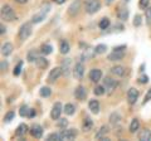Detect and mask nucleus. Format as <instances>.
<instances>
[{
  "mask_svg": "<svg viewBox=\"0 0 151 141\" xmlns=\"http://www.w3.org/2000/svg\"><path fill=\"white\" fill-rule=\"evenodd\" d=\"M151 100V88L147 91V93H146V96H145V100H144V103H146V102H149Z\"/></svg>",
  "mask_w": 151,
  "mask_h": 141,
  "instance_id": "45",
  "label": "nucleus"
},
{
  "mask_svg": "<svg viewBox=\"0 0 151 141\" xmlns=\"http://www.w3.org/2000/svg\"><path fill=\"white\" fill-rule=\"evenodd\" d=\"M119 19H121V20H127V18H129V10L127 9H125V8H121L120 10H119Z\"/></svg>",
  "mask_w": 151,
  "mask_h": 141,
  "instance_id": "29",
  "label": "nucleus"
},
{
  "mask_svg": "<svg viewBox=\"0 0 151 141\" xmlns=\"http://www.w3.org/2000/svg\"><path fill=\"white\" fill-rule=\"evenodd\" d=\"M120 120H121V116H120V114H116V112H113L110 117V121L112 125H117L120 122Z\"/></svg>",
  "mask_w": 151,
  "mask_h": 141,
  "instance_id": "32",
  "label": "nucleus"
},
{
  "mask_svg": "<svg viewBox=\"0 0 151 141\" xmlns=\"http://www.w3.org/2000/svg\"><path fill=\"white\" fill-rule=\"evenodd\" d=\"M53 1L55 4H63V3H65V0H53Z\"/></svg>",
  "mask_w": 151,
  "mask_h": 141,
  "instance_id": "50",
  "label": "nucleus"
},
{
  "mask_svg": "<svg viewBox=\"0 0 151 141\" xmlns=\"http://www.w3.org/2000/svg\"><path fill=\"white\" fill-rule=\"evenodd\" d=\"M60 74H62V68H60V67H55V68H53V69L50 70L49 76H48V82H49V83L55 82L57 79L60 77Z\"/></svg>",
  "mask_w": 151,
  "mask_h": 141,
  "instance_id": "9",
  "label": "nucleus"
},
{
  "mask_svg": "<svg viewBox=\"0 0 151 141\" xmlns=\"http://www.w3.org/2000/svg\"><path fill=\"white\" fill-rule=\"evenodd\" d=\"M108 126H101V129L98 130V132L96 134V139L97 140H103L106 139V135L108 134Z\"/></svg>",
  "mask_w": 151,
  "mask_h": 141,
  "instance_id": "17",
  "label": "nucleus"
},
{
  "mask_svg": "<svg viewBox=\"0 0 151 141\" xmlns=\"http://www.w3.org/2000/svg\"><path fill=\"white\" fill-rule=\"evenodd\" d=\"M76 137H77V131H76L74 129H69V130H64L60 132V140H74Z\"/></svg>",
  "mask_w": 151,
  "mask_h": 141,
  "instance_id": "5",
  "label": "nucleus"
},
{
  "mask_svg": "<svg viewBox=\"0 0 151 141\" xmlns=\"http://www.w3.org/2000/svg\"><path fill=\"white\" fill-rule=\"evenodd\" d=\"M141 23H142L141 15H135V18H134V25H135V27H140Z\"/></svg>",
  "mask_w": 151,
  "mask_h": 141,
  "instance_id": "43",
  "label": "nucleus"
},
{
  "mask_svg": "<svg viewBox=\"0 0 151 141\" xmlns=\"http://www.w3.org/2000/svg\"><path fill=\"white\" fill-rule=\"evenodd\" d=\"M105 3H106V5H111L113 3V0H105Z\"/></svg>",
  "mask_w": 151,
  "mask_h": 141,
  "instance_id": "52",
  "label": "nucleus"
},
{
  "mask_svg": "<svg viewBox=\"0 0 151 141\" xmlns=\"http://www.w3.org/2000/svg\"><path fill=\"white\" fill-rule=\"evenodd\" d=\"M149 4H150V0H140L139 6H140V9H144V10H146V9L149 8Z\"/></svg>",
  "mask_w": 151,
  "mask_h": 141,
  "instance_id": "41",
  "label": "nucleus"
},
{
  "mask_svg": "<svg viewBox=\"0 0 151 141\" xmlns=\"http://www.w3.org/2000/svg\"><path fill=\"white\" fill-rule=\"evenodd\" d=\"M29 107L28 106H22L20 110H19V115H20L22 117H28V115H29Z\"/></svg>",
  "mask_w": 151,
  "mask_h": 141,
  "instance_id": "34",
  "label": "nucleus"
},
{
  "mask_svg": "<svg viewBox=\"0 0 151 141\" xmlns=\"http://www.w3.org/2000/svg\"><path fill=\"white\" fill-rule=\"evenodd\" d=\"M139 127H140V122H139V120H137V119H134V120L131 121V125H130V132H131V134L136 132V131L139 130Z\"/></svg>",
  "mask_w": 151,
  "mask_h": 141,
  "instance_id": "28",
  "label": "nucleus"
},
{
  "mask_svg": "<svg viewBox=\"0 0 151 141\" xmlns=\"http://www.w3.org/2000/svg\"><path fill=\"white\" fill-rule=\"evenodd\" d=\"M29 131H30V135L33 136V137H35V139H40L42 135H43V129H42V126L37 125V124L33 125Z\"/></svg>",
  "mask_w": 151,
  "mask_h": 141,
  "instance_id": "12",
  "label": "nucleus"
},
{
  "mask_svg": "<svg viewBox=\"0 0 151 141\" xmlns=\"http://www.w3.org/2000/svg\"><path fill=\"white\" fill-rule=\"evenodd\" d=\"M150 139H151V132H150V130H147V129L142 130L140 132V135H139V140H141V141H149Z\"/></svg>",
  "mask_w": 151,
  "mask_h": 141,
  "instance_id": "25",
  "label": "nucleus"
},
{
  "mask_svg": "<svg viewBox=\"0 0 151 141\" xmlns=\"http://www.w3.org/2000/svg\"><path fill=\"white\" fill-rule=\"evenodd\" d=\"M83 74H84V67H83V63H77L73 68V76L77 78V79H82L83 78Z\"/></svg>",
  "mask_w": 151,
  "mask_h": 141,
  "instance_id": "11",
  "label": "nucleus"
},
{
  "mask_svg": "<svg viewBox=\"0 0 151 141\" xmlns=\"http://www.w3.org/2000/svg\"><path fill=\"white\" fill-rule=\"evenodd\" d=\"M79 8H81V3H79V0H74V1L70 4L69 8H68V14L69 15L74 17L76 14L79 12Z\"/></svg>",
  "mask_w": 151,
  "mask_h": 141,
  "instance_id": "14",
  "label": "nucleus"
},
{
  "mask_svg": "<svg viewBox=\"0 0 151 141\" xmlns=\"http://www.w3.org/2000/svg\"><path fill=\"white\" fill-rule=\"evenodd\" d=\"M88 107H89V110H91V112H93V114H98V112H100V102H98L97 100L89 101Z\"/></svg>",
  "mask_w": 151,
  "mask_h": 141,
  "instance_id": "18",
  "label": "nucleus"
},
{
  "mask_svg": "<svg viewBox=\"0 0 151 141\" xmlns=\"http://www.w3.org/2000/svg\"><path fill=\"white\" fill-rule=\"evenodd\" d=\"M6 67H8V63L3 60V62H1V69H3V70H4V69H6Z\"/></svg>",
  "mask_w": 151,
  "mask_h": 141,
  "instance_id": "48",
  "label": "nucleus"
},
{
  "mask_svg": "<svg viewBox=\"0 0 151 141\" xmlns=\"http://www.w3.org/2000/svg\"><path fill=\"white\" fill-rule=\"evenodd\" d=\"M35 64H37L38 68L44 69V68L48 67V60H47L44 57H38V58L35 59Z\"/></svg>",
  "mask_w": 151,
  "mask_h": 141,
  "instance_id": "21",
  "label": "nucleus"
},
{
  "mask_svg": "<svg viewBox=\"0 0 151 141\" xmlns=\"http://www.w3.org/2000/svg\"><path fill=\"white\" fill-rule=\"evenodd\" d=\"M125 49H113L112 53L108 54V60H112V62H115V60H121L122 58L125 57Z\"/></svg>",
  "mask_w": 151,
  "mask_h": 141,
  "instance_id": "6",
  "label": "nucleus"
},
{
  "mask_svg": "<svg viewBox=\"0 0 151 141\" xmlns=\"http://www.w3.org/2000/svg\"><path fill=\"white\" fill-rule=\"evenodd\" d=\"M69 67H70V59L69 58H65L62 63V74L63 76H68L69 74Z\"/></svg>",
  "mask_w": 151,
  "mask_h": 141,
  "instance_id": "20",
  "label": "nucleus"
},
{
  "mask_svg": "<svg viewBox=\"0 0 151 141\" xmlns=\"http://www.w3.org/2000/svg\"><path fill=\"white\" fill-rule=\"evenodd\" d=\"M74 96H76V98H77V100H79V101L86 100V96H87L86 88H84L83 86H78V87L74 90Z\"/></svg>",
  "mask_w": 151,
  "mask_h": 141,
  "instance_id": "13",
  "label": "nucleus"
},
{
  "mask_svg": "<svg viewBox=\"0 0 151 141\" xmlns=\"http://www.w3.org/2000/svg\"><path fill=\"white\" fill-rule=\"evenodd\" d=\"M62 111H63V107H62V105H60V102L54 103L53 109H52V111H50V117L53 120H58L60 114H62Z\"/></svg>",
  "mask_w": 151,
  "mask_h": 141,
  "instance_id": "8",
  "label": "nucleus"
},
{
  "mask_svg": "<svg viewBox=\"0 0 151 141\" xmlns=\"http://www.w3.org/2000/svg\"><path fill=\"white\" fill-rule=\"evenodd\" d=\"M110 24H111V22H110V19H108V18H102L101 22L98 23V27H100V29L106 30V29H108Z\"/></svg>",
  "mask_w": 151,
  "mask_h": 141,
  "instance_id": "27",
  "label": "nucleus"
},
{
  "mask_svg": "<svg viewBox=\"0 0 151 141\" xmlns=\"http://www.w3.org/2000/svg\"><path fill=\"white\" fill-rule=\"evenodd\" d=\"M139 82L142 83V84H144V83H147V82H149V77H147V76H141L140 79H139Z\"/></svg>",
  "mask_w": 151,
  "mask_h": 141,
  "instance_id": "46",
  "label": "nucleus"
},
{
  "mask_svg": "<svg viewBox=\"0 0 151 141\" xmlns=\"http://www.w3.org/2000/svg\"><path fill=\"white\" fill-rule=\"evenodd\" d=\"M30 34H32V24L30 23H24L19 29V38L22 40H25L29 38Z\"/></svg>",
  "mask_w": 151,
  "mask_h": 141,
  "instance_id": "4",
  "label": "nucleus"
},
{
  "mask_svg": "<svg viewBox=\"0 0 151 141\" xmlns=\"http://www.w3.org/2000/svg\"><path fill=\"white\" fill-rule=\"evenodd\" d=\"M92 126H93L92 120L89 119V117H86V119L83 120V122H82V130L84 131V132H87V131H89L92 129Z\"/></svg>",
  "mask_w": 151,
  "mask_h": 141,
  "instance_id": "23",
  "label": "nucleus"
},
{
  "mask_svg": "<svg viewBox=\"0 0 151 141\" xmlns=\"http://www.w3.org/2000/svg\"><path fill=\"white\" fill-rule=\"evenodd\" d=\"M139 98V91L136 90V88H130L129 92H127V100H129V103L130 105H134V103H136V101H137Z\"/></svg>",
  "mask_w": 151,
  "mask_h": 141,
  "instance_id": "10",
  "label": "nucleus"
},
{
  "mask_svg": "<svg viewBox=\"0 0 151 141\" xmlns=\"http://www.w3.org/2000/svg\"><path fill=\"white\" fill-rule=\"evenodd\" d=\"M146 23L149 25H151V6L146 9Z\"/></svg>",
  "mask_w": 151,
  "mask_h": 141,
  "instance_id": "42",
  "label": "nucleus"
},
{
  "mask_svg": "<svg viewBox=\"0 0 151 141\" xmlns=\"http://www.w3.org/2000/svg\"><path fill=\"white\" fill-rule=\"evenodd\" d=\"M15 1H17V3H19V4H25V3L28 1V0H15Z\"/></svg>",
  "mask_w": 151,
  "mask_h": 141,
  "instance_id": "51",
  "label": "nucleus"
},
{
  "mask_svg": "<svg viewBox=\"0 0 151 141\" xmlns=\"http://www.w3.org/2000/svg\"><path fill=\"white\" fill-rule=\"evenodd\" d=\"M14 116H15V114H14V111H9L8 114L4 116V122H6V124H9L13 119H14Z\"/></svg>",
  "mask_w": 151,
  "mask_h": 141,
  "instance_id": "38",
  "label": "nucleus"
},
{
  "mask_svg": "<svg viewBox=\"0 0 151 141\" xmlns=\"http://www.w3.org/2000/svg\"><path fill=\"white\" fill-rule=\"evenodd\" d=\"M50 10V4L49 3H44L43 5H42L40 8V10L38 12L37 14H34L32 18V22L33 23H40V22H43L45 19V17H47V14L49 13Z\"/></svg>",
  "mask_w": 151,
  "mask_h": 141,
  "instance_id": "1",
  "label": "nucleus"
},
{
  "mask_svg": "<svg viewBox=\"0 0 151 141\" xmlns=\"http://www.w3.org/2000/svg\"><path fill=\"white\" fill-rule=\"evenodd\" d=\"M63 111L65 112V115H73L74 114V106L72 105V103H67V105L64 106V109H63Z\"/></svg>",
  "mask_w": 151,
  "mask_h": 141,
  "instance_id": "31",
  "label": "nucleus"
},
{
  "mask_svg": "<svg viewBox=\"0 0 151 141\" xmlns=\"http://www.w3.org/2000/svg\"><path fill=\"white\" fill-rule=\"evenodd\" d=\"M22 67H23V62L20 60V62L17 64V67L14 68V70H13V74H14V76H19V74H20V72H22Z\"/></svg>",
  "mask_w": 151,
  "mask_h": 141,
  "instance_id": "39",
  "label": "nucleus"
},
{
  "mask_svg": "<svg viewBox=\"0 0 151 141\" xmlns=\"http://www.w3.org/2000/svg\"><path fill=\"white\" fill-rule=\"evenodd\" d=\"M47 140H48V141H53V140H55V141H60V134H55V132L50 134L48 137H47Z\"/></svg>",
  "mask_w": 151,
  "mask_h": 141,
  "instance_id": "40",
  "label": "nucleus"
},
{
  "mask_svg": "<svg viewBox=\"0 0 151 141\" xmlns=\"http://www.w3.org/2000/svg\"><path fill=\"white\" fill-rule=\"evenodd\" d=\"M116 86H117V82L115 81V79H112L111 77H106L105 79H103V87H105L107 93H111L116 88Z\"/></svg>",
  "mask_w": 151,
  "mask_h": 141,
  "instance_id": "7",
  "label": "nucleus"
},
{
  "mask_svg": "<svg viewBox=\"0 0 151 141\" xmlns=\"http://www.w3.org/2000/svg\"><path fill=\"white\" fill-rule=\"evenodd\" d=\"M37 115V112H35V110H33V109H30L29 110V115H28V117H29V119H33V117H34Z\"/></svg>",
  "mask_w": 151,
  "mask_h": 141,
  "instance_id": "47",
  "label": "nucleus"
},
{
  "mask_svg": "<svg viewBox=\"0 0 151 141\" xmlns=\"http://www.w3.org/2000/svg\"><path fill=\"white\" fill-rule=\"evenodd\" d=\"M125 1H129V0H125Z\"/></svg>",
  "mask_w": 151,
  "mask_h": 141,
  "instance_id": "53",
  "label": "nucleus"
},
{
  "mask_svg": "<svg viewBox=\"0 0 151 141\" xmlns=\"http://www.w3.org/2000/svg\"><path fill=\"white\" fill-rule=\"evenodd\" d=\"M96 50H94V48H88V49H84L83 54H82V60H87V59H91L93 58L94 55H96Z\"/></svg>",
  "mask_w": 151,
  "mask_h": 141,
  "instance_id": "16",
  "label": "nucleus"
},
{
  "mask_svg": "<svg viewBox=\"0 0 151 141\" xmlns=\"http://www.w3.org/2000/svg\"><path fill=\"white\" fill-rule=\"evenodd\" d=\"M111 72L117 77H122L125 74V68L122 65H115V67L111 68Z\"/></svg>",
  "mask_w": 151,
  "mask_h": 141,
  "instance_id": "22",
  "label": "nucleus"
},
{
  "mask_svg": "<svg viewBox=\"0 0 151 141\" xmlns=\"http://www.w3.org/2000/svg\"><path fill=\"white\" fill-rule=\"evenodd\" d=\"M52 50H53V48H52L50 44H43L42 48H40V53L43 55H48V54L52 53Z\"/></svg>",
  "mask_w": 151,
  "mask_h": 141,
  "instance_id": "30",
  "label": "nucleus"
},
{
  "mask_svg": "<svg viewBox=\"0 0 151 141\" xmlns=\"http://www.w3.org/2000/svg\"><path fill=\"white\" fill-rule=\"evenodd\" d=\"M59 52L62 54H67L68 52H69V43L67 40H62L60 42V44H59Z\"/></svg>",
  "mask_w": 151,
  "mask_h": 141,
  "instance_id": "26",
  "label": "nucleus"
},
{
  "mask_svg": "<svg viewBox=\"0 0 151 141\" xmlns=\"http://www.w3.org/2000/svg\"><path fill=\"white\" fill-rule=\"evenodd\" d=\"M68 125V121L65 119H58V126L59 127H65Z\"/></svg>",
  "mask_w": 151,
  "mask_h": 141,
  "instance_id": "44",
  "label": "nucleus"
},
{
  "mask_svg": "<svg viewBox=\"0 0 151 141\" xmlns=\"http://www.w3.org/2000/svg\"><path fill=\"white\" fill-rule=\"evenodd\" d=\"M12 52H13V44L12 43L3 44V47H1V54L4 55V57H8V55H10Z\"/></svg>",
  "mask_w": 151,
  "mask_h": 141,
  "instance_id": "19",
  "label": "nucleus"
},
{
  "mask_svg": "<svg viewBox=\"0 0 151 141\" xmlns=\"http://www.w3.org/2000/svg\"><path fill=\"white\" fill-rule=\"evenodd\" d=\"M84 8H86V12L88 14H94L96 12L100 10L101 3L100 0H87L86 4H84Z\"/></svg>",
  "mask_w": 151,
  "mask_h": 141,
  "instance_id": "3",
  "label": "nucleus"
},
{
  "mask_svg": "<svg viewBox=\"0 0 151 141\" xmlns=\"http://www.w3.org/2000/svg\"><path fill=\"white\" fill-rule=\"evenodd\" d=\"M1 18L6 22H13V20L17 19V15H15V13H14V10L12 9L10 5H4L1 8Z\"/></svg>",
  "mask_w": 151,
  "mask_h": 141,
  "instance_id": "2",
  "label": "nucleus"
},
{
  "mask_svg": "<svg viewBox=\"0 0 151 141\" xmlns=\"http://www.w3.org/2000/svg\"><path fill=\"white\" fill-rule=\"evenodd\" d=\"M27 131H28V126L25 124H20L18 126L17 131H15V135L18 136V137H22V136H24L27 134Z\"/></svg>",
  "mask_w": 151,
  "mask_h": 141,
  "instance_id": "24",
  "label": "nucleus"
},
{
  "mask_svg": "<svg viewBox=\"0 0 151 141\" xmlns=\"http://www.w3.org/2000/svg\"><path fill=\"white\" fill-rule=\"evenodd\" d=\"M106 49H107V47H106L105 44H98V45H96V48H94V50H96V53H97V54L105 53Z\"/></svg>",
  "mask_w": 151,
  "mask_h": 141,
  "instance_id": "37",
  "label": "nucleus"
},
{
  "mask_svg": "<svg viewBox=\"0 0 151 141\" xmlns=\"http://www.w3.org/2000/svg\"><path fill=\"white\" fill-rule=\"evenodd\" d=\"M105 92H106V90H105V87L103 86H96V88L93 90V93L96 96H102Z\"/></svg>",
  "mask_w": 151,
  "mask_h": 141,
  "instance_id": "35",
  "label": "nucleus"
},
{
  "mask_svg": "<svg viewBox=\"0 0 151 141\" xmlns=\"http://www.w3.org/2000/svg\"><path fill=\"white\" fill-rule=\"evenodd\" d=\"M101 78H102V72L100 69H97V68L91 69V72H89V79L92 82H98Z\"/></svg>",
  "mask_w": 151,
  "mask_h": 141,
  "instance_id": "15",
  "label": "nucleus"
},
{
  "mask_svg": "<svg viewBox=\"0 0 151 141\" xmlns=\"http://www.w3.org/2000/svg\"><path fill=\"white\" fill-rule=\"evenodd\" d=\"M37 58H38V54H37V52H35V50H30L29 53H28V57H27L28 62H34Z\"/></svg>",
  "mask_w": 151,
  "mask_h": 141,
  "instance_id": "36",
  "label": "nucleus"
},
{
  "mask_svg": "<svg viewBox=\"0 0 151 141\" xmlns=\"http://www.w3.org/2000/svg\"><path fill=\"white\" fill-rule=\"evenodd\" d=\"M50 93H52V91H50L49 87H42L40 91H39V95H40L42 97H49Z\"/></svg>",
  "mask_w": 151,
  "mask_h": 141,
  "instance_id": "33",
  "label": "nucleus"
},
{
  "mask_svg": "<svg viewBox=\"0 0 151 141\" xmlns=\"http://www.w3.org/2000/svg\"><path fill=\"white\" fill-rule=\"evenodd\" d=\"M0 29H1V34H4V33H5V32H6V28H5V27H4L3 24H1V25H0Z\"/></svg>",
  "mask_w": 151,
  "mask_h": 141,
  "instance_id": "49",
  "label": "nucleus"
}]
</instances>
